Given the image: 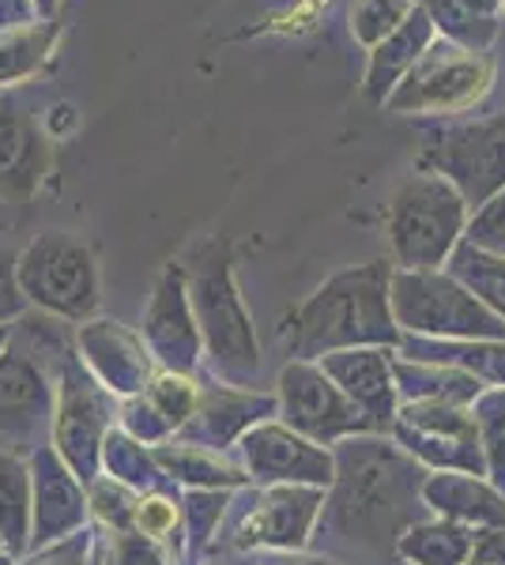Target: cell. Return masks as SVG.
<instances>
[{
    "mask_svg": "<svg viewBox=\"0 0 505 565\" xmlns=\"http://www.w3.org/2000/svg\"><path fill=\"white\" fill-rule=\"evenodd\" d=\"M381 268H366L355 276H339L302 309L298 348L314 351L328 343H351L366 335H389V317L381 306Z\"/></svg>",
    "mask_w": 505,
    "mask_h": 565,
    "instance_id": "6da1fadb",
    "label": "cell"
},
{
    "mask_svg": "<svg viewBox=\"0 0 505 565\" xmlns=\"http://www.w3.org/2000/svg\"><path fill=\"white\" fill-rule=\"evenodd\" d=\"M464 223V200L438 178H415L392 200V245L411 268L445 257Z\"/></svg>",
    "mask_w": 505,
    "mask_h": 565,
    "instance_id": "7a4b0ae2",
    "label": "cell"
},
{
    "mask_svg": "<svg viewBox=\"0 0 505 565\" xmlns=\"http://www.w3.org/2000/svg\"><path fill=\"white\" fill-rule=\"evenodd\" d=\"M400 321L427 332L449 335H505L498 313H491L480 298L438 276H403L397 282Z\"/></svg>",
    "mask_w": 505,
    "mask_h": 565,
    "instance_id": "3957f363",
    "label": "cell"
},
{
    "mask_svg": "<svg viewBox=\"0 0 505 565\" xmlns=\"http://www.w3.org/2000/svg\"><path fill=\"white\" fill-rule=\"evenodd\" d=\"M434 162L456 178L467 200L480 204L483 196L505 185V117L445 132L434 151Z\"/></svg>",
    "mask_w": 505,
    "mask_h": 565,
    "instance_id": "277c9868",
    "label": "cell"
},
{
    "mask_svg": "<svg viewBox=\"0 0 505 565\" xmlns=\"http://www.w3.org/2000/svg\"><path fill=\"white\" fill-rule=\"evenodd\" d=\"M486 87H491V65L483 57H456L449 50V57L438 61L422 79L411 76L403 103L430 109H467L486 95Z\"/></svg>",
    "mask_w": 505,
    "mask_h": 565,
    "instance_id": "5b68a950",
    "label": "cell"
},
{
    "mask_svg": "<svg viewBox=\"0 0 505 565\" xmlns=\"http://www.w3.org/2000/svg\"><path fill=\"white\" fill-rule=\"evenodd\" d=\"M287 412L302 426L314 434H336L344 426H351V415H344L336 392L325 388V381L317 373L306 370H287Z\"/></svg>",
    "mask_w": 505,
    "mask_h": 565,
    "instance_id": "8992f818",
    "label": "cell"
},
{
    "mask_svg": "<svg viewBox=\"0 0 505 565\" xmlns=\"http://www.w3.org/2000/svg\"><path fill=\"white\" fill-rule=\"evenodd\" d=\"M461 271L472 279V287H480L494 306L502 309L505 317V260H494V257H483L475 249H464L461 257Z\"/></svg>",
    "mask_w": 505,
    "mask_h": 565,
    "instance_id": "52a82bcc",
    "label": "cell"
},
{
    "mask_svg": "<svg viewBox=\"0 0 505 565\" xmlns=\"http://www.w3.org/2000/svg\"><path fill=\"white\" fill-rule=\"evenodd\" d=\"M472 238L480 242V245H491V249L505 253V193L494 200V204L486 207L480 218H475Z\"/></svg>",
    "mask_w": 505,
    "mask_h": 565,
    "instance_id": "ba28073f",
    "label": "cell"
},
{
    "mask_svg": "<svg viewBox=\"0 0 505 565\" xmlns=\"http://www.w3.org/2000/svg\"><path fill=\"white\" fill-rule=\"evenodd\" d=\"M136 516H140V527L148 535H167L173 527V505H167V501H159V498L144 501Z\"/></svg>",
    "mask_w": 505,
    "mask_h": 565,
    "instance_id": "9c48e42d",
    "label": "cell"
},
{
    "mask_svg": "<svg viewBox=\"0 0 505 565\" xmlns=\"http://www.w3.org/2000/svg\"><path fill=\"white\" fill-rule=\"evenodd\" d=\"M475 562L480 565H505V532H491L475 546Z\"/></svg>",
    "mask_w": 505,
    "mask_h": 565,
    "instance_id": "30bf717a",
    "label": "cell"
}]
</instances>
